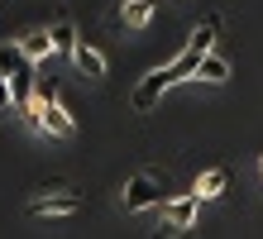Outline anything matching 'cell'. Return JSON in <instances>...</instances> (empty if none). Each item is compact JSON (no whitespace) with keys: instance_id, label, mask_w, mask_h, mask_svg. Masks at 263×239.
I'll return each instance as SVG.
<instances>
[{"instance_id":"obj_1","label":"cell","mask_w":263,"mask_h":239,"mask_svg":"<svg viewBox=\"0 0 263 239\" xmlns=\"http://www.w3.org/2000/svg\"><path fill=\"white\" fill-rule=\"evenodd\" d=\"M215 39H220V14H206L196 29H192V39H187V48L167 62V67H153L144 82L134 86V110L144 115V110H153L163 101V91H173L177 82H187V77H196V67H201V58H211L215 53Z\"/></svg>"},{"instance_id":"obj_2","label":"cell","mask_w":263,"mask_h":239,"mask_svg":"<svg viewBox=\"0 0 263 239\" xmlns=\"http://www.w3.org/2000/svg\"><path fill=\"white\" fill-rule=\"evenodd\" d=\"M24 124L34 134H48V139H72L77 134V120H72V110L58 101V86L53 82H34V105H29Z\"/></svg>"},{"instance_id":"obj_3","label":"cell","mask_w":263,"mask_h":239,"mask_svg":"<svg viewBox=\"0 0 263 239\" xmlns=\"http://www.w3.org/2000/svg\"><path fill=\"white\" fill-rule=\"evenodd\" d=\"M163 201H167V172H158V168L134 172V177L125 182V191H120V206H125V215L153 211V206H163Z\"/></svg>"},{"instance_id":"obj_4","label":"cell","mask_w":263,"mask_h":239,"mask_svg":"<svg viewBox=\"0 0 263 239\" xmlns=\"http://www.w3.org/2000/svg\"><path fill=\"white\" fill-rule=\"evenodd\" d=\"M196 211H201V201L192 196V191L167 196V201L158 206V234H153V239H182V234L196 225Z\"/></svg>"},{"instance_id":"obj_5","label":"cell","mask_w":263,"mask_h":239,"mask_svg":"<svg viewBox=\"0 0 263 239\" xmlns=\"http://www.w3.org/2000/svg\"><path fill=\"white\" fill-rule=\"evenodd\" d=\"M86 211V196L82 191H43V196L29 201V215H48V220H63V215H82Z\"/></svg>"},{"instance_id":"obj_6","label":"cell","mask_w":263,"mask_h":239,"mask_svg":"<svg viewBox=\"0 0 263 239\" xmlns=\"http://www.w3.org/2000/svg\"><path fill=\"white\" fill-rule=\"evenodd\" d=\"M72 67L82 72L86 82H105V72H110V67H105V53H101L96 43H86V39H77V48H72Z\"/></svg>"},{"instance_id":"obj_7","label":"cell","mask_w":263,"mask_h":239,"mask_svg":"<svg viewBox=\"0 0 263 239\" xmlns=\"http://www.w3.org/2000/svg\"><path fill=\"white\" fill-rule=\"evenodd\" d=\"M14 43H20V53L34 62V67H39L43 58H53V39H48V29H29V34H20Z\"/></svg>"},{"instance_id":"obj_8","label":"cell","mask_w":263,"mask_h":239,"mask_svg":"<svg viewBox=\"0 0 263 239\" xmlns=\"http://www.w3.org/2000/svg\"><path fill=\"white\" fill-rule=\"evenodd\" d=\"M153 10H158V0H125V5H120V24L125 29H148Z\"/></svg>"},{"instance_id":"obj_9","label":"cell","mask_w":263,"mask_h":239,"mask_svg":"<svg viewBox=\"0 0 263 239\" xmlns=\"http://www.w3.org/2000/svg\"><path fill=\"white\" fill-rule=\"evenodd\" d=\"M225 187H230V172H225V168H211V172H201V177H196L192 196H196V201H215Z\"/></svg>"},{"instance_id":"obj_10","label":"cell","mask_w":263,"mask_h":239,"mask_svg":"<svg viewBox=\"0 0 263 239\" xmlns=\"http://www.w3.org/2000/svg\"><path fill=\"white\" fill-rule=\"evenodd\" d=\"M48 39H53V53H67V58H72V48H77V24H72V20H53V24H48Z\"/></svg>"},{"instance_id":"obj_11","label":"cell","mask_w":263,"mask_h":239,"mask_svg":"<svg viewBox=\"0 0 263 239\" xmlns=\"http://www.w3.org/2000/svg\"><path fill=\"white\" fill-rule=\"evenodd\" d=\"M196 77H201V82H211V86H220V82H230V62L220 53H211V58H201Z\"/></svg>"},{"instance_id":"obj_12","label":"cell","mask_w":263,"mask_h":239,"mask_svg":"<svg viewBox=\"0 0 263 239\" xmlns=\"http://www.w3.org/2000/svg\"><path fill=\"white\" fill-rule=\"evenodd\" d=\"M10 105H14V101H10V82L0 77V115H10Z\"/></svg>"},{"instance_id":"obj_13","label":"cell","mask_w":263,"mask_h":239,"mask_svg":"<svg viewBox=\"0 0 263 239\" xmlns=\"http://www.w3.org/2000/svg\"><path fill=\"white\" fill-rule=\"evenodd\" d=\"M258 177H263V158H258Z\"/></svg>"}]
</instances>
